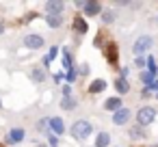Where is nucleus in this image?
<instances>
[{"mask_svg":"<svg viewBox=\"0 0 158 147\" xmlns=\"http://www.w3.org/2000/svg\"><path fill=\"white\" fill-rule=\"evenodd\" d=\"M91 132H93V125H91V121H87V119H78V121H74V125H72V136H76V138H87V136H91Z\"/></svg>","mask_w":158,"mask_h":147,"instance_id":"nucleus-1","label":"nucleus"},{"mask_svg":"<svg viewBox=\"0 0 158 147\" xmlns=\"http://www.w3.org/2000/svg\"><path fill=\"white\" fill-rule=\"evenodd\" d=\"M154 119H156V108H154V106H143V108L136 112V121H139L141 128L149 125Z\"/></svg>","mask_w":158,"mask_h":147,"instance_id":"nucleus-2","label":"nucleus"},{"mask_svg":"<svg viewBox=\"0 0 158 147\" xmlns=\"http://www.w3.org/2000/svg\"><path fill=\"white\" fill-rule=\"evenodd\" d=\"M152 48V37L149 35H141L136 41H134V46H132V52L136 54V56H141L143 52H147Z\"/></svg>","mask_w":158,"mask_h":147,"instance_id":"nucleus-3","label":"nucleus"},{"mask_svg":"<svg viewBox=\"0 0 158 147\" xmlns=\"http://www.w3.org/2000/svg\"><path fill=\"white\" fill-rule=\"evenodd\" d=\"M44 37L41 35H37V33H28L26 37H24V46L28 48V50H41L44 48Z\"/></svg>","mask_w":158,"mask_h":147,"instance_id":"nucleus-4","label":"nucleus"},{"mask_svg":"<svg viewBox=\"0 0 158 147\" xmlns=\"http://www.w3.org/2000/svg\"><path fill=\"white\" fill-rule=\"evenodd\" d=\"M63 9H65V2H63V0H48V2H46L48 15H61Z\"/></svg>","mask_w":158,"mask_h":147,"instance_id":"nucleus-5","label":"nucleus"},{"mask_svg":"<svg viewBox=\"0 0 158 147\" xmlns=\"http://www.w3.org/2000/svg\"><path fill=\"white\" fill-rule=\"evenodd\" d=\"M48 125L52 130V136H61L65 132V125H63V119L61 117H48Z\"/></svg>","mask_w":158,"mask_h":147,"instance_id":"nucleus-6","label":"nucleus"},{"mask_svg":"<svg viewBox=\"0 0 158 147\" xmlns=\"http://www.w3.org/2000/svg\"><path fill=\"white\" fill-rule=\"evenodd\" d=\"M128 121H130V110L128 108H119V110L113 112V123L115 125H126Z\"/></svg>","mask_w":158,"mask_h":147,"instance_id":"nucleus-7","label":"nucleus"},{"mask_svg":"<svg viewBox=\"0 0 158 147\" xmlns=\"http://www.w3.org/2000/svg\"><path fill=\"white\" fill-rule=\"evenodd\" d=\"M24 138H26V132H24L22 128H13L5 141H7V145H13V143H22Z\"/></svg>","mask_w":158,"mask_h":147,"instance_id":"nucleus-8","label":"nucleus"},{"mask_svg":"<svg viewBox=\"0 0 158 147\" xmlns=\"http://www.w3.org/2000/svg\"><path fill=\"white\" fill-rule=\"evenodd\" d=\"M82 9H85V15H98V13H102V5L98 2V0L82 2Z\"/></svg>","mask_w":158,"mask_h":147,"instance_id":"nucleus-9","label":"nucleus"},{"mask_svg":"<svg viewBox=\"0 0 158 147\" xmlns=\"http://www.w3.org/2000/svg\"><path fill=\"white\" fill-rule=\"evenodd\" d=\"M104 108H106V110H110V112H115V110L123 108V104H121V97H108V100L104 102Z\"/></svg>","mask_w":158,"mask_h":147,"instance_id":"nucleus-10","label":"nucleus"},{"mask_svg":"<svg viewBox=\"0 0 158 147\" xmlns=\"http://www.w3.org/2000/svg\"><path fill=\"white\" fill-rule=\"evenodd\" d=\"M74 28H76L80 35H85V33L89 31V26H87V22H85L82 15H74Z\"/></svg>","mask_w":158,"mask_h":147,"instance_id":"nucleus-11","label":"nucleus"},{"mask_svg":"<svg viewBox=\"0 0 158 147\" xmlns=\"http://www.w3.org/2000/svg\"><path fill=\"white\" fill-rule=\"evenodd\" d=\"M106 87H108V84H106V80L98 78V80H93V82L89 84V93H102Z\"/></svg>","mask_w":158,"mask_h":147,"instance_id":"nucleus-12","label":"nucleus"},{"mask_svg":"<svg viewBox=\"0 0 158 147\" xmlns=\"http://www.w3.org/2000/svg\"><path fill=\"white\" fill-rule=\"evenodd\" d=\"M115 89H117V93H119V95H123V93H128V91H130V84H128V78H117V80H115Z\"/></svg>","mask_w":158,"mask_h":147,"instance_id":"nucleus-13","label":"nucleus"},{"mask_svg":"<svg viewBox=\"0 0 158 147\" xmlns=\"http://www.w3.org/2000/svg\"><path fill=\"white\" fill-rule=\"evenodd\" d=\"M110 145V134L108 132H100L95 136V147H108Z\"/></svg>","mask_w":158,"mask_h":147,"instance_id":"nucleus-14","label":"nucleus"},{"mask_svg":"<svg viewBox=\"0 0 158 147\" xmlns=\"http://www.w3.org/2000/svg\"><path fill=\"white\" fill-rule=\"evenodd\" d=\"M128 134H130V138H132V141H141V138H145V130H143L141 125H132Z\"/></svg>","mask_w":158,"mask_h":147,"instance_id":"nucleus-15","label":"nucleus"},{"mask_svg":"<svg viewBox=\"0 0 158 147\" xmlns=\"http://www.w3.org/2000/svg\"><path fill=\"white\" fill-rule=\"evenodd\" d=\"M117 56H119V54H117V46H115V43H108V46H106V59L115 65V63H117Z\"/></svg>","mask_w":158,"mask_h":147,"instance_id":"nucleus-16","label":"nucleus"},{"mask_svg":"<svg viewBox=\"0 0 158 147\" xmlns=\"http://www.w3.org/2000/svg\"><path fill=\"white\" fill-rule=\"evenodd\" d=\"M76 106H78V104H76V100H74L72 95H67V97L61 100V108H63V110H74Z\"/></svg>","mask_w":158,"mask_h":147,"instance_id":"nucleus-17","label":"nucleus"},{"mask_svg":"<svg viewBox=\"0 0 158 147\" xmlns=\"http://www.w3.org/2000/svg\"><path fill=\"white\" fill-rule=\"evenodd\" d=\"M46 22H48L50 28H59V26L63 24V18H61V15H46Z\"/></svg>","mask_w":158,"mask_h":147,"instance_id":"nucleus-18","label":"nucleus"},{"mask_svg":"<svg viewBox=\"0 0 158 147\" xmlns=\"http://www.w3.org/2000/svg\"><path fill=\"white\" fill-rule=\"evenodd\" d=\"M31 78H33L35 82H44V80H46V71H44L41 67H37V69H33V74H31Z\"/></svg>","mask_w":158,"mask_h":147,"instance_id":"nucleus-19","label":"nucleus"},{"mask_svg":"<svg viewBox=\"0 0 158 147\" xmlns=\"http://www.w3.org/2000/svg\"><path fill=\"white\" fill-rule=\"evenodd\" d=\"M145 65H147V74H152V76H156L158 74V67H156V61L149 56L147 61H145Z\"/></svg>","mask_w":158,"mask_h":147,"instance_id":"nucleus-20","label":"nucleus"},{"mask_svg":"<svg viewBox=\"0 0 158 147\" xmlns=\"http://www.w3.org/2000/svg\"><path fill=\"white\" fill-rule=\"evenodd\" d=\"M102 22L104 24H113L115 22V13L113 11H102Z\"/></svg>","mask_w":158,"mask_h":147,"instance_id":"nucleus-21","label":"nucleus"},{"mask_svg":"<svg viewBox=\"0 0 158 147\" xmlns=\"http://www.w3.org/2000/svg\"><path fill=\"white\" fill-rule=\"evenodd\" d=\"M63 65H65V69H67V71H72V69H74V65H72V56H69V52H67V50L63 52Z\"/></svg>","mask_w":158,"mask_h":147,"instance_id":"nucleus-22","label":"nucleus"},{"mask_svg":"<svg viewBox=\"0 0 158 147\" xmlns=\"http://www.w3.org/2000/svg\"><path fill=\"white\" fill-rule=\"evenodd\" d=\"M141 80H143V84H145V87H149V84L154 82V76H152V74H147V71H141Z\"/></svg>","mask_w":158,"mask_h":147,"instance_id":"nucleus-23","label":"nucleus"},{"mask_svg":"<svg viewBox=\"0 0 158 147\" xmlns=\"http://www.w3.org/2000/svg\"><path fill=\"white\" fill-rule=\"evenodd\" d=\"M56 52H59V48H56V46H54V48H52V50H50V54H48V56H46V65H48V63H50V61H52V59H54V56H56Z\"/></svg>","mask_w":158,"mask_h":147,"instance_id":"nucleus-24","label":"nucleus"},{"mask_svg":"<svg viewBox=\"0 0 158 147\" xmlns=\"http://www.w3.org/2000/svg\"><path fill=\"white\" fill-rule=\"evenodd\" d=\"M48 141H50V147H59V138H56V136H52V134H50V136H48Z\"/></svg>","mask_w":158,"mask_h":147,"instance_id":"nucleus-25","label":"nucleus"},{"mask_svg":"<svg viewBox=\"0 0 158 147\" xmlns=\"http://www.w3.org/2000/svg\"><path fill=\"white\" fill-rule=\"evenodd\" d=\"M67 95H72V84H65L63 87V97H67Z\"/></svg>","mask_w":158,"mask_h":147,"instance_id":"nucleus-26","label":"nucleus"},{"mask_svg":"<svg viewBox=\"0 0 158 147\" xmlns=\"http://www.w3.org/2000/svg\"><path fill=\"white\" fill-rule=\"evenodd\" d=\"M136 67H141V69L145 67V59L143 56H136Z\"/></svg>","mask_w":158,"mask_h":147,"instance_id":"nucleus-27","label":"nucleus"},{"mask_svg":"<svg viewBox=\"0 0 158 147\" xmlns=\"http://www.w3.org/2000/svg\"><path fill=\"white\" fill-rule=\"evenodd\" d=\"M147 89H149V91H158V80H154V82H152Z\"/></svg>","mask_w":158,"mask_h":147,"instance_id":"nucleus-28","label":"nucleus"},{"mask_svg":"<svg viewBox=\"0 0 158 147\" xmlns=\"http://www.w3.org/2000/svg\"><path fill=\"white\" fill-rule=\"evenodd\" d=\"M128 71H130L128 67H121V78H128Z\"/></svg>","mask_w":158,"mask_h":147,"instance_id":"nucleus-29","label":"nucleus"},{"mask_svg":"<svg viewBox=\"0 0 158 147\" xmlns=\"http://www.w3.org/2000/svg\"><path fill=\"white\" fill-rule=\"evenodd\" d=\"M2 33H5V24H2V22H0V35H2Z\"/></svg>","mask_w":158,"mask_h":147,"instance_id":"nucleus-30","label":"nucleus"},{"mask_svg":"<svg viewBox=\"0 0 158 147\" xmlns=\"http://www.w3.org/2000/svg\"><path fill=\"white\" fill-rule=\"evenodd\" d=\"M39 147H46V145H39Z\"/></svg>","mask_w":158,"mask_h":147,"instance_id":"nucleus-31","label":"nucleus"},{"mask_svg":"<svg viewBox=\"0 0 158 147\" xmlns=\"http://www.w3.org/2000/svg\"><path fill=\"white\" fill-rule=\"evenodd\" d=\"M0 106H2V102H0Z\"/></svg>","mask_w":158,"mask_h":147,"instance_id":"nucleus-32","label":"nucleus"}]
</instances>
